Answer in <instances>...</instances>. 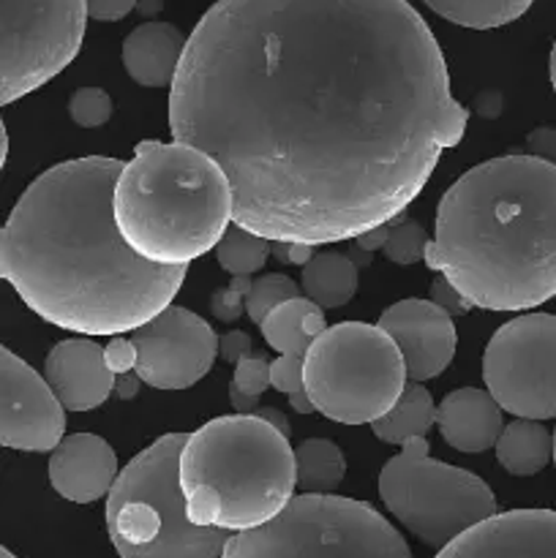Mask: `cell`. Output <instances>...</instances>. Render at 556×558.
I'll return each mask as SVG.
<instances>
[{"mask_svg": "<svg viewBox=\"0 0 556 558\" xmlns=\"http://www.w3.org/2000/svg\"><path fill=\"white\" fill-rule=\"evenodd\" d=\"M436 558H556V512H496L445 545Z\"/></svg>", "mask_w": 556, "mask_h": 558, "instance_id": "15", "label": "cell"}, {"mask_svg": "<svg viewBox=\"0 0 556 558\" xmlns=\"http://www.w3.org/2000/svg\"><path fill=\"white\" fill-rule=\"evenodd\" d=\"M65 439V407L25 360L0 349V445L20 452H52Z\"/></svg>", "mask_w": 556, "mask_h": 558, "instance_id": "13", "label": "cell"}, {"mask_svg": "<svg viewBox=\"0 0 556 558\" xmlns=\"http://www.w3.org/2000/svg\"><path fill=\"white\" fill-rule=\"evenodd\" d=\"M554 458V436L537 420H516L496 441V461L516 477H532L543 472Z\"/></svg>", "mask_w": 556, "mask_h": 558, "instance_id": "21", "label": "cell"}, {"mask_svg": "<svg viewBox=\"0 0 556 558\" xmlns=\"http://www.w3.org/2000/svg\"><path fill=\"white\" fill-rule=\"evenodd\" d=\"M436 425V407L431 392L420 381H409L403 396L398 398L396 407L382 420L371 423V434L385 445H407L409 439H418Z\"/></svg>", "mask_w": 556, "mask_h": 558, "instance_id": "22", "label": "cell"}, {"mask_svg": "<svg viewBox=\"0 0 556 558\" xmlns=\"http://www.w3.org/2000/svg\"><path fill=\"white\" fill-rule=\"evenodd\" d=\"M254 414H259L262 420H267V423H270V425H276V428L283 430V434H289L287 417H283V414L278 412V409H273V407H259Z\"/></svg>", "mask_w": 556, "mask_h": 558, "instance_id": "41", "label": "cell"}, {"mask_svg": "<svg viewBox=\"0 0 556 558\" xmlns=\"http://www.w3.org/2000/svg\"><path fill=\"white\" fill-rule=\"evenodd\" d=\"M125 161L87 156L38 174L0 232V276L60 330L123 336L156 319L180 292L185 267L145 262L114 221Z\"/></svg>", "mask_w": 556, "mask_h": 558, "instance_id": "2", "label": "cell"}, {"mask_svg": "<svg viewBox=\"0 0 556 558\" xmlns=\"http://www.w3.org/2000/svg\"><path fill=\"white\" fill-rule=\"evenodd\" d=\"M218 354H221L227 363L238 365L240 360L249 357V354H251V338L245 336V332H240V330L227 332V336L218 338Z\"/></svg>", "mask_w": 556, "mask_h": 558, "instance_id": "37", "label": "cell"}, {"mask_svg": "<svg viewBox=\"0 0 556 558\" xmlns=\"http://www.w3.org/2000/svg\"><path fill=\"white\" fill-rule=\"evenodd\" d=\"M232 385L238 390H243L245 396H256L259 398L262 392L270 387V363H265L262 357H243L238 365H234V376Z\"/></svg>", "mask_w": 556, "mask_h": 558, "instance_id": "31", "label": "cell"}, {"mask_svg": "<svg viewBox=\"0 0 556 558\" xmlns=\"http://www.w3.org/2000/svg\"><path fill=\"white\" fill-rule=\"evenodd\" d=\"M436 428L445 445L458 452H485L496 447L501 425V407L494 396L474 387L445 396V401L436 407Z\"/></svg>", "mask_w": 556, "mask_h": 558, "instance_id": "18", "label": "cell"}, {"mask_svg": "<svg viewBox=\"0 0 556 558\" xmlns=\"http://www.w3.org/2000/svg\"><path fill=\"white\" fill-rule=\"evenodd\" d=\"M125 243L145 262L189 267L216 248L232 221V185L207 153L145 140L125 161L112 196Z\"/></svg>", "mask_w": 556, "mask_h": 558, "instance_id": "4", "label": "cell"}, {"mask_svg": "<svg viewBox=\"0 0 556 558\" xmlns=\"http://www.w3.org/2000/svg\"><path fill=\"white\" fill-rule=\"evenodd\" d=\"M164 9V0H136V11H140V16H145V20L153 22V16L161 14Z\"/></svg>", "mask_w": 556, "mask_h": 558, "instance_id": "43", "label": "cell"}, {"mask_svg": "<svg viewBox=\"0 0 556 558\" xmlns=\"http://www.w3.org/2000/svg\"><path fill=\"white\" fill-rule=\"evenodd\" d=\"M259 330L265 341L270 343V349H276L278 354L305 360L311 343L327 330V322L314 300L292 298L278 305V308H273L262 319Z\"/></svg>", "mask_w": 556, "mask_h": 558, "instance_id": "20", "label": "cell"}, {"mask_svg": "<svg viewBox=\"0 0 556 558\" xmlns=\"http://www.w3.org/2000/svg\"><path fill=\"white\" fill-rule=\"evenodd\" d=\"M527 145H529V156H537L556 167V131L554 129L540 125V129H534L532 134L527 136Z\"/></svg>", "mask_w": 556, "mask_h": 558, "instance_id": "36", "label": "cell"}, {"mask_svg": "<svg viewBox=\"0 0 556 558\" xmlns=\"http://www.w3.org/2000/svg\"><path fill=\"white\" fill-rule=\"evenodd\" d=\"M289 407H292V412H300V414L316 412L314 403H311L309 396H305V390H300V392H294V396H289Z\"/></svg>", "mask_w": 556, "mask_h": 558, "instance_id": "42", "label": "cell"}, {"mask_svg": "<svg viewBox=\"0 0 556 558\" xmlns=\"http://www.w3.org/2000/svg\"><path fill=\"white\" fill-rule=\"evenodd\" d=\"M390 229H392V221L385 223V227H376V229H371V232L360 234V238H354L358 240V248L365 251V254H371V251H376V248H385L387 238H390Z\"/></svg>", "mask_w": 556, "mask_h": 558, "instance_id": "39", "label": "cell"}, {"mask_svg": "<svg viewBox=\"0 0 556 558\" xmlns=\"http://www.w3.org/2000/svg\"><path fill=\"white\" fill-rule=\"evenodd\" d=\"M270 387L287 396L303 390V360L278 354V360L270 363Z\"/></svg>", "mask_w": 556, "mask_h": 558, "instance_id": "32", "label": "cell"}, {"mask_svg": "<svg viewBox=\"0 0 556 558\" xmlns=\"http://www.w3.org/2000/svg\"><path fill=\"white\" fill-rule=\"evenodd\" d=\"M270 254L283 265H309L314 259V245H298V243H278L273 240Z\"/></svg>", "mask_w": 556, "mask_h": 558, "instance_id": "38", "label": "cell"}, {"mask_svg": "<svg viewBox=\"0 0 556 558\" xmlns=\"http://www.w3.org/2000/svg\"><path fill=\"white\" fill-rule=\"evenodd\" d=\"M548 74H551V85H554V93H556V41H554V47H551V63H548Z\"/></svg>", "mask_w": 556, "mask_h": 558, "instance_id": "44", "label": "cell"}, {"mask_svg": "<svg viewBox=\"0 0 556 558\" xmlns=\"http://www.w3.org/2000/svg\"><path fill=\"white\" fill-rule=\"evenodd\" d=\"M431 303H436L439 308H445L450 316H461V314H467L469 308H474V305L469 303V300L463 298V294L458 292L452 283H447L445 278L431 287Z\"/></svg>", "mask_w": 556, "mask_h": 558, "instance_id": "34", "label": "cell"}, {"mask_svg": "<svg viewBox=\"0 0 556 558\" xmlns=\"http://www.w3.org/2000/svg\"><path fill=\"white\" fill-rule=\"evenodd\" d=\"M379 327L398 343L412 381L436 379L456 357L452 316L431 300L409 298L392 303L379 316Z\"/></svg>", "mask_w": 556, "mask_h": 558, "instance_id": "14", "label": "cell"}, {"mask_svg": "<svg viewBox=\"0 0 556 558\" xmlns=\"http://www.w3.org/2000/svg\"><path fill=\"white\" fill-rule=\"evenodd\" d=\"M409 0H218L169 87L174 142L232 185V223L327 245L396 221L467 134Z\"/></svg>", "mask_w": 556, "mask_h": 558, "instance_id": "1", "label": "cell"}, {"mask_svg": "<svg viewBox=\"0 0 556 558\" xmlns=\"http://www.w3.org/2000/svg\"><path fill=\"white\" fill-rule=\"evenodd\" d=\"M431 240H425L423 227L418 221H392L390 238L385 243V256L392 265H414L425 256Z\"/></svg>", "mask_w": 556, "mask_h": 558, "instance_id": "28", "label": "cell"}, {"mask_svg": "<svg viewBox=\"0 0 556 558\" xmlns=\"http://www.w3.org/2000/svg\"><path fill=\"white\" fill-rule=\"evenodd\" d=\"M118 456L96 434H71L49 456V483L71 505H93L112 490Z\"/></svg>", "mask_w": 556, "mask_h": 558, "instance_id": "17", "label": "cell"}, {"mask_svg": "<svg viewBox=\"0 0 556 558\" xmlns=\"http://www.w3.org/2000/svg\"><path fill=\"white\" fill-rule=\"evenodd\" d=\"M483 381L501 412L518 420L556 417V316L523 314L491 336Z\"/></svg>", "mask_w": 556, "mask_h": 558, "instance_id": "11", "label": "cell"}, {"mask_svg": "<svg viewBox=\"0 0 556 558\" xmlns=\"http://www.w3.org/2000/svg\"><path fill=\"white\" fill-rule=\"evenodd\" d=\"M474 308L532 311L556 298V167L499 156L463 172L436 207L423 256Z\"/></svg>", "mask_w": 556, "mask_h": 558, "instance_id": "3", "label": "cell"}, {"mask_svg": "<svg viewBox=\"0 0 556 558\" xmlns=\"http://www.w3.org/2000/svg\"><path fill=\"white\" fill-rule=\"evenodd\" d=\"M221 558H412V550L365 501L303 494L273 521L229 537Z\"/></svg>", "mask_w": 556, "mask_h": 558, "instance_id": "8", "label": "cell"}, {"mask_svg": "<svg viewBox=\"0 0 556 558\" xmlns=\"http://www.w3.org/2000/svg\"><path fill=\"white\" fill-rule=\"evenodd\" d=\"M267 254H270V240L245 232L240 227H229L221 243L216 245L218 267L234 278L262 270L267 262Z\"/></svg>", "mask_w": 556, "mask_h": 558, "instance_id": "26", "label": "cell"}, {"mask_svg": "<svg viewBox=\"0 0 556 558\" xmlns=\"http://www.w3.org/2000/svg\"><path fill=\"white\" fill-rule=\"evenodd\" d=\"M183 33L169 22H145L123 41V65L142 87H172L185 52Z\"/></svg>", "mask_w": 556, "mask_h": 558, "instance_id": "19", "label": "cell"}, {"mask_svg": "<svg viewBox=\"0 0 556 558\" xmlns=\"http://www.w3.org/2000/svg\"><path fill=\"white\" fill-rule=\"evenodd\" d=\"M87 0H3L0 101L3 107L47 85L82 49Z\"/></svg>", "mask_w": 556, "mask_h": 558, "instance_id": "10", "label": "cell"}, {"mask_svg": "<svg viewBox=\"0 0 556 558\" xmlns=\"http://www.w3.org/2000/svg\"><path fill=\"white\" fill-rule=\"evenodd\" d=\"M358 267L343 254H319L303 265L300 287L319 308H341L358 292Z\"/></svg>", "mask_w": 556, "mask_h": 558, "instance_id": "23", "label": "cell"}, {"mask_svg": "<svg viewBox=\"0 0 556 558\" xmlns=\"http://www.w3.org/2000/svg\"><path fill=\"white\" fill-rule=\"evenodd\" d=\"M189 436L167 434L120 469L107 496V532L120 558H221L229 532L196 526L180 488Z\"/></svg>", "mask_w": 556, "mask_h": 558, "instance_id": "6", "label": "cell"}, {"mask_svg": "<svg viewBox=\"0 0 556 558\" xmlns=\"http://www.w3.org/2000/svg\"><path fill=\"white\" fill-rule=\"evenodd\" d=\"M69 114L82 129H98L112 118V98L101 87H80L71 96Z\"/></svg>", "mask_w": 556, "mask_h": 558, "instance_id": "29", "label": "cell"}, {"mask_svg": "<svg viewBox=\"0 0 556 558\" xmlns=\"http://www.w3.org/2000/svg\"><path fill=\"white\" fill-rule=\"evenodd\" d=\"M379 499L401 526L431 548H445L496 515V496L478 474L428 456V439L401 445L379 472Z\"/></svg>", "mask_w": 556, "mask_h": 558, "instance_id": "9", "label": "cell"}, {"mask_svg": "<svg viewBox=\"0 0 556 558\" xmlns=\"http://www.w3.org/2000/svg\"><path fill=\"white\" fill-rule=\"evenodd\" d=\"M136 347L134 376L156 390H185L210 374L218 336L202 316L169 305L156 319L131 332Z\"/></svg>", "mask_w": 556, "mask_h": 558, "instance_id": "12", "label": "cell"}, {"mask_svg": "<svg viewBox=\"0 0 556 558\" xmlns=\"http://www.w3.org/2000/svg\"><path fill=\"white\" fill-rule=\"evenodd\" d=\"M423 3L452 25L491 31L521 20L534 0H423Z\"/></svg>", "mask_w": 556, "mask_h": 558, "instance_id": "24", "label": "cell"}, {"mask_svg": "<svg viewBox=\"0 0 556 558\" xmlns=\"http://www.w3.org/2000/svg\"><path fill=\"white\" fill-rule=\"evenodd\" d=\"M229 401H232L234 412H240V414H254L256 409H259V398L245 396V392L238 390L234 385H229Z\"/></svg>", "mask_w": 556, "mask_h": 558, "instance_id": "40", "label": "cell"}, {"mask_svg": "<svg viewBox=\"0 0 556 558\" xmlns=\"http://www.w3.org/2000/svg\"><path fill=\"white\" fill-rule=\"evenodd\" d=\"M292 298H300L298 283L292 278L281 276V272H270V276H262L251 283V292L245 294V314L251 316V322L262 325V319L273 308H278V305Z\"/></svg>", "mask_w": 556, "mask_h": 558, "instance_id": "27", "label": "cell"}, {"mask_svg": "<svg viewBox=\"0 0 556 558\" xmlns=\"http://www.w3.org/2000/svg\"><path fill=\"white\" fill-rule=\"evenodd\" d=\"M554 466H556V430H554Z\"/></svg>", "mask_w": 556, "mask_h": 558, "instance_id": "46", "label": "cell"}, {"mask_svg": "<svg viewBox=\"0 0 556 558\" xmlns=\"http://www.w3.org/2000/svg\"><path fill=\"white\" fill-rule=\"evenodd\" d=\"M44 379L65 412L98 409L114 390V374L104 360V347L87 338H69L52 347L44 360Z\"/></svg>", "mask_w": 556, "mask_h": 558, "instance_id": "16", "label": "cell"}, {"mask_svg": "<svg viewBox=\"0 0 556 558\" xmlns=\"http://www.w3.org/2000/svg\"><path fill=\"white\" fill-rule=\"evenodd\" d=\"M104 360H107L109 371L114 376H129L136 371V347L131 338L114 336L112 341L104 347Z\"/></svg>", "mask_w": 556, "mask_h": 558, "instance_id": "33", "label": "cell"}, {"mask_svg": "<svg viewBox=\"0 0 556 558\" xmlns=\"http://www.w3.org/2000/svg\"><path fill=\"white\" fill-rule=\"evenodd\" d=\"M0 558H16V556H14V554H9V550L3 548V550H0Z\"/></svg>", "mask_w": 556, "mask_h": 558, "instance_id": "45", "label": "cell"}, {"mask_svg": "<svg viewBox=\"0 0 556 558\" xmlns=\"http://www.w3.org/2000/svg\"><path fill=\"white\" fill-rule=\"evenodd\" d=\"M249 276H238L227 289H218L210 298V311L218 322H234L245 311V294L251 292Z\"/></svg>", "mask_w": 556, "mask_h": 558, "instance_id": "30", "label": "cell"}, {"mask_svg": "<svg viewBox=\"0 0 556 558\" xmlns=\"http://www.w3.org/2000/svg\"><path fill=\"white\" fill-rule=\"evenodd\" d=\"M180 488L196 526L249 532L294 499V452L287 434L259 414L216 417L185 439Z\"/></svg>", "mask_w": 556, "mask_h": 558, "instance_id": "5", "label": "cell"}, {"mask_svg": "<svg viewBox=\"0 0 556 558\" xmlns=\"http://www.w3.org/2000/svg\"><path fill=\"white\" fill-rule=\"evenodd\" d=\"M398 343L379 325L341 322L311 343L303 390L322 417L371 425L385 417L409 385Z\"/></svg>", "mask_w": 556, "mask_h": 558, "instance_id": "7", "label": "cell"}, {"mask_svg": "<svg viewBox=\"0 0 556 558\" xmlns=\"http://www.w3.org/2000/svg\"><path fill=\"white\" fill-rule=\"evenodd\" d=\"M136 9V0H87V14L96 22H120Z\"/></svg>", "mask_w": 556, "mask_h": 558, "instance_id": "35", "label": "cell"}, {"mask_svg": "<svg viewBox=\"0 0 556 558\" xmlns=\"http://www.w3.org/2000/svg\"><path fill=\"white\" fill-rule=\"evenodd\" d=\"M298 488L303 494H333L347 474L343 452L327 439H309L294 450Z\"/></svg>", "mask_w": 556, "mask_h": 558, "instance_id": "25", "label": "cell"}]
</instances>
